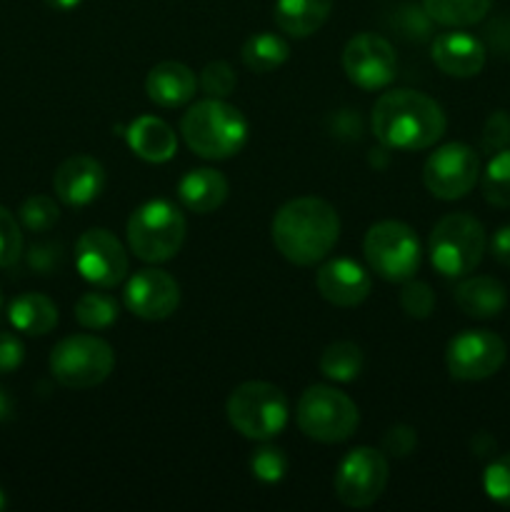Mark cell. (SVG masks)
<instances>
[{
  "mask_svg": "<svg viewBox=\"0 0 510 512\" xmlns=\"http://www.w3.org/2000/svg\"><path fill=\"white\" fill-rule=\"evenodd\" d=\"M370 125L383 148L413 153L438 143L448 120L428 95L418 90H390L375 100Z\"/></svg>",
  "mask_w": 510,
  "mask_h": 512,
  "instance_id": "1",
  "label": "cell"
},
{
  "mask_svg": "<svg viewBox=\"0 0 510 512\" xmlns=\"http://www.w3.org/2000/svg\"><path fill=\"white\" fill-rule=\"evenodd\" d=\"M273 243L293 265L308 268L328 258L340 235V218L323 198H295L273 218Z\"/></svg>",
  "mask_w": 510,
  "mask_h": 512,
  "instance_id": "2",
  "label": "cell"
},
{
  "mask_svg": "<svg viewBox=\"0 0 510 512\" xmlns=\"http://www.w3.org/2000/svg\"><path fill=\"white\" fill-rule=\"evenodd\" d=\"M180 133L200 158L228 160L243 150L248 140V120L223 98H208L185 110Z\"/></svg>",
  "mask_w": 510,
  "mask_h": 512,
  "instance_id": "3",
  "label": "cell"
},
{
  "mask_svg": "<svg viewBox=\"0 0 510 512\" xmlns=\"http://www.w3.org/2000/svg\"><path fill=\"white\" fill-rule=\"evenodd\" d=\"M225 415L243 438L270 440L288 425V398L275 385L248 380L230 393Z\"/></svg>",
  "mask_w": 510,
  "mask_h": 512,
  "instance_id": "4",
  "label": "cell"
},
{
  "mask_svg": "<svg viewBox=\"0 0 510 512\" xmlns=\"http://www.w3.org/2000/svg\"><path fill=\"white\" fill-rule=\"evenodd\" d=\"M183 213L168 200L140 205L128 220V245L143 263H168L185 243Z\"/></svg>",
  "mask_w": 510,
  "mask_h": 512,
  "instance_id": "5",
  "label": "cell"
},
{
  "mask_svg": "<svg viewBox=\"0 0 510 512\" xmlns=\"http://www.w3.org/2000/svg\"><path fill=\"white\" fill-rule=\"evenodd\" d=\"M430 263L445 278L473 273L485 255V230L473 215L453 213L438 220L428 240Z\"/></svg>",
  "mask_w": 510,
  "mask_h": 512,
  "instance_id": "6",
  "label": "cell"
},
{
  "mask_svg": "<svg viewBox=\"0 0 510 512\" xmlns=\"http://www.w3.org/2000/svg\"><path fill=\"white\" fill-rule=\"evenodd\" d=\"M300 433L310 440L333 445L343 443L355 433L360 423L358 405L330 385H310L298 400L295 410Z\"/></svg>",
  "mask_w": 510,
  "mask_h": 512,
  "instance_id": "7",
  "label": "cell"
},
{
  "mask_svg": "<svg viewBox=\"0 0 510 512\" xmlns=\"http://www.w3.org/2000/svg\"><path fill=\"white\" fill-rule=\"evenodd\" d=\"M363 253L370 270L388 283H405L420 268V240L400 220H380L365 233Z\"/></svg>",
  "mask_w": 510,
  "mask_h": 512,
  "instance_id": "8",
  "label": "cell"
},
{
  "mask_svg": "<svg viewBox=\"0 0 510 512\" xmlns=\"http://www.w3.org/2000/svg\"><path fill=\"white\" fill-rule=\"evenodd\" d=\"M115 368V353L98 335H70L50 353V373L60 385L88 390L105 383Z\"/></svg>",
  "mask_w": 510,
  "mask_h": 512,
  "instance_id": "9",
  "label": "cell"
},
{
  "mask_svg": "<svg viewBox=\"0 0 510 512\" xmlns=\"http://www.w3.org/2000/svg\"><path fill=\"white\" fill-rule=\"evenodd\" d=\"M388 460L375 448L350 450L335 473V495L343 505L355 510L370 508L388 485Z\"/></svg>",
  "mask_w": 510,
  "mask_h": 512,
  "instance_id": "10",
  "label": "cell"
},
{
  "mask_svg": "<svg viewBox=\"0 0 510 512\" xmlns=\"http://www.w3.org/2000/svg\"><path fill=\"white\" fill-rule=\"evenodd\" d=\"M480 178V158L470 145L448 143L423 165V183L438 200L465 198Z\"/></svg>",
  "mask_w": 510,
  "mask_h": 512,
  "instance_id": "11",
  "label": "cell"
},
{
  "mask_svg": "<svg viewBox=\"0 0 510 512\" xmlns=\"http://www.w3.org/2000/svg\"><path fill=\"white\" fill-rule=\"evenodd\" d=\"M75 268L90 285L110 290L128 278L130 260L110 230L90 228L75 243Z\"/></svg>",
  "mask_w": 510,
  "mask_h": 512,
  "instance_id": "12",
  "label": "cell"
},
{
  "mask_svg": "<svg viewBox=\"0 0 510 512\" xmlns=\"http://www.w3.org/2000/svg\"><path fill=\"white\" fill-rule=\"evenodd\" d=\"M508 358L503 338L490 330H463L445 350V365L455 380L475 383L498 373Z\"/></svg>",
  "mask_w": 510,
  "mask_h": 512,
  "instance_id": "13",
  "label": "cell"
},
{
  "mask_svg": "<svg viewBox=\"0 0 510 512\" xmlns=\"http://www.w3.org/2000/svg\"><path fill=\"white\" fill-rule=\"evenodd\" d=\"M343 70L353 85L363 90H380L395 80L398 60L383 35L358 33L343 48Z\"/></svg>",
  "mask_w": 510,
  "mask_h": 512,
  "instance_id": "14",
  "label": "cell"
},
{
  "mask_svg": "<svg viewBox=\"0 0 510 512\" xmlns=\"http://www.w3.org/2000/svg\"><path fill=\"white\" fill-rule=\"evenodd\" d=\"M125 308L143 320H165L178 310L180 285L158 268L138 270L125 285Z\"/></svg>",
  "mask_w": 510,
  "mask_h": 512,
  "instance_id": "15",
  "label": "cell"
},
{
  "mask_svg": "<svg viewBox=\"0 0 510 512\" xmlns=\"http://www.w3.org/2000/svg\"><path fill=\"white\" fill-rule=\"evenodd\" d=\"M315 285H318V293L335 308H355L370 295L373 280L368 270L355 260L335 258L320 265Z\"/></svg>",
  "mask_w": 510,
  "mask_h": 512,
  "instance_id": "16",
  "label": "cell"
},
{
  "mask_svg": "<svg viewBox=\"0 0 510 512\" xmlns=\"http://www.w3.org/2000/svg\"><path fill=\"white\" fill-rule=\"evenodd\" d=\"M105 188V170L90 155H73L63 160L53 175V190L60 203L70 208H83L93 203Z\"/></svg>",
  "mask_w": 510,
  "mask_h": 512,
  "instance_id": "17",
  "label": "cell"
},
{
  "mask_svg": "<svg viewBox=\"0 0 510 512\" xmlns=\"http://www.w3.org/2000/svg\"><path fill=\"white\" fill-rule=\"evenodd\" d=\"M433 63L453 78H473L485 65V45L463 30L440 33L433 40Z\"/></svg>",
  "mask_w": 510,
  "mask_h": 512,
  "instance_id": "18",
  "label": "cell"
},
{
  "mask_svg": "<svg viewBox=\"0 0 510 512\" xmlns=\"http://www.w3.org/2000/svg\"><path fill=\"white\" fill-rule=\"evenodd\" d=\"M198 90V80L195 73L183 63L175 60H165L158 63L145 78V93L160 108H180V105L190 103Z\"/></svg>",
  "mask_w": 510,
  "mask_h": 512,
  "instance_id": "19",
  "label": "cell"
},
{
  "mask_svg": "<svg viewBox=\"0 0 510 512\" xmlns=\"http://www.w3.org/2000/svg\"><path fill=\"white\" fill-rule=\"evenodd\" d=\"M125 138H128L130 150L145 163H168L178 153V138H175L173 128L153 115H143L130 123Z\"/></svg>",
  "mask_w": 510,
  "mask_h": 512,
  "instance_id": "20",
  "label": "cell"
},
{
  "mask_svg": "<svg viewBox=\"0 0 510 512\" xmlns=\"http://www.w3.org/2000/svg\"><path fill=\"white\" fill-rule=\"evenodd\" d=\"M228 180L223 173L213 168L190 170L178 185V198L193 213L205 215L218 210L228 198Z\"/></svg>",
  "mask_w": 510,
  "mask_h": 512,
  "instance_id": "21",
  "label": "cell"
},
{
  "mask_svg": "<svg viewBox=\"0 0 510 512\" xmlns=\"http://www.w3.org/2000/svg\"><path fill=\"white\" fill-rule=\"evenodd\" d=\"M333 0H275V25L290 38H310L330 18Z\"/></svg>",
  "mask_w": 510,
  "mask_h": 512,
  "instance_id": "22",
  "label": "cell"
},
{
  "mask_svg": "<svg viewBox=\"0 0 510 512\" xmlns=\"http://www.w3.org/2000/svg\"><path fill=\"white\" fill-rule=\"evenodd\" d=\"M505 303H508V293H505L503 283L490 275H475L455 288V305L470 318H495L503 313Z\"/></svg>",
  "mask_w": 510,
  "mask_h": 512,
  "instance_id": "23",
  "label": "cell"
},
{
  "mask_svg": "<svg viewBox=\"0 0 510 512\" xmlns=\"http://www.w3.org/2000/svg\"><path fill=\"white\" fill-rule=\"evenodd\" d=\"M8 318L18 333L48 335L58 325V305L40 293H23L10 303Z\"/></svg>",
  "mask_w": 510,
  "mask_h": 512,
  "instance_id": "24",
  "label": "cell"
},
{
  "mask_svg": "<svg viewBox=\"0 0 510 512\" xmlns=\"http://www.w3.org/2000/svg\"><path fill=\"white\" fill-rule=\"evenodd\" d=\"M288 55V43L278 33H268V30L250 35L243 43V50H240V58H243L245 68L260 75L273 73L275 68H280L288 60Z\"/></svg>",
  "mask_w": 510,
  "mask_h": 512,
  "instance_id": "25",
  "label": "cell"
},
{
  "mask_svg": "<svg viewBox=\"0 0 510 512\" xmlns=\"http://www.w3.org/2000/svg\"><path fill=\"white\" fill-rule=\"evenodd\" d=\"M493 0H423V10L433 23L448 28H468L488 15Z\"/></svg>",
  "mask_w": 510,
  "mask_h": 512,
  "instance_id": "26",
  "label": "cell"
},
{
  "mask_svg": "<svg viewBox=\"0 0 510 512\" xmlns=\"http://www.w3.org/2000/svg\"><path fill=\"white\" fill-rule=\"evenodd\" d=\"M320 373L335 383H353L363 373V350L350 340L330 343L320 355Z\"/></svg>",
  "mask_w": 510,
  "mask_h": 512,
  "instance_id": "27",
  "label": "cell"
},
{
  "mask_svg": "<svg viewBox=\"0 0 510 512\" xmlns=\"http://www.w3.org/2000/svg\"><path fill=\"white\" fill-rule=\"evenodd\" d=\"M118 300L105 293H85L75 303V320L88 330H103L118 320Z\"/></svg>",
  "mask_w": 510,
  "mask_h": 512,
  "instance_id": "28",
  "label": "cell"
},
{
  "mask_svg": "<svg viewBox=\"0 0 510 512\" xmlns=\"http://www.w3.org/2000/svg\"><path fill=\"white\" fill-rule=\"evenodd\" d=\"M483 198L495 208H510V148L490 158L483 173Z\"/></svg>",
  "mask_w": 510,
  "mask_h": 512,
  "instance_id": "29",
  "label": "cell"
},
{
  "mask_svg": "<svg viewBox=\"0 0 510 512\" xmlns=\"http://www.w3.org/2000/svg\"><path fill=\"white\" fill-rule=\"evenodd\" d=\"M60 218V208L55 205L53 198L48 195H33L20 205V223L30 230V233H45L53 228Z\"/></svg>",
  "mask_w": 510,
  "mask_h": 512,
  "instance_id": "30",
  "label": "cell"
},
{
  "mask_svg": "<svg viewBox=\"0 0 510 512\" xmlns=\"http://www.w3.org/2000/svg\"><path fill=\"white\" fill-rule=\"evenodd\" d=\"M400 308L408 318L425 320L430 318L435 308V293L428 283L423 280H405L403 290H400Z\"/></svg>",
  "mask_w": 510,
  "mask_h": 512,
  "instance_id": "31",
  "label": "cell"
},
{
  "mask_svg": "<svg viewBox=\"0 0 510 512\" xmlns=\"http://www.w3.org/2000/svg\"><path fill=\"white\" fill-rule=\"evenodd\" d=\"M23 255V233L20 223L8 208L0 205V268H10Z\"/></svg>",
  "mask_w": 510,
  "mask_h": 512,
  "instance_id": "32",
  "label": "cell"
},
{
  "mask_svg": "<svg viewBox=\"0 0 510 512\" xmlns=\"http://www.w3.org/2000/svg\"><path fill=\"white\" fill-rule=\"evenodd\" d=\"M198 85L205 90L208 98H228L235 90V85H238V75L230 68V63L215 60V63L205 65L203 73H200Z\"/></svg>",
  "mask_w": 510,
  "mask_h": 512,
  "instance_id": "33",
  "label": "cell"
},
{
  "mask_svg": "<svg viewBox=\"0 0 510 512\" xmlns=\"http://www.w3.org/2000/svg\"><path fill=\"white\" fill-rule=\"evenodd\" d=\"M250 470L263 483H278L288 473V458H285V453L280 448L265 445V448L255 450V455L250 458Z\"/></svg>",
  "mask_w": 510,
  "mask_h": 512,
  "instance_id": "34",
  "label": "cell"
},
{
  "mask_svg": "<svg viewBox=\"0 0 510 512\" xmlns=\"http://www.w3.org/2000/svg\"><path fill=\"white\" fill-rule=\"evenodd\" d=\"M483 488L490 500L510 508V453L500 455L498 460H493V463L485 468Z\"/></svg>",
  "mask_w": 510,
  "mask_h": 512,
  "instance_id": "35",
  "label": "cell"
},
{
  "mask_svg": "<svg viewBox=\"0 0 510 512\" xmlns=\"http://www.w3.org/2000/svg\"><path fill=\"white\" fill-rule=\"evenodd\" d=\"M480 145L485 153H500V150L510 148V113L508 110H495L483 125V135H480Z\"/></svg>",
  "mask_w": 510,
  "mask_h": 512,
  "instance_id": "36",
  "label": "cell"
},
{
  "mask_svg": "<svg viewBox=\"0 0 510 512\" xmlns=\"http://www.w3.org/2000/svg\"><path fill=\"white\" fill-rule=\"evenodd\" d=\"M418 448V433L410 425H393L383 435V453L390 458H408Z\"/></svg>",
  "mask_w": 510,
  "mask_h": 512,
  "instance_id": "37",
  "label": "cell"
},
{
  "mask_svg": "<svg viewBox=\"0 0 510 512\" xmlns=\"http://www.w3.org/2000/svg\"><path fill=\"white\" fill-rule=\"evenodd\" d=\"M398 20H400V23H398L400 33H403L408 40H425V38H428L430 23H433V20H430V15L425 13V10L413 8V5H405V8L398 13Z\"/></svg>",
  "mask_w": 510,
  "mask_h": 512,
  "instance_id": "38",
  "label": "cell"
},
{
  "mask_svg": "<svg viewBox=\"0 0 510 512\" xmlns=\"http://www.w3.org/2000/svg\"><path fill=\"white\" fill-rule=\"evenodd\" d=\"M60 260H63V253H60V245L53 243H40L33 245L28 253V263L35 273L50 275L55 268H60Z\"/></svg>",
  "mask_w": 510,
  "mask_h": 512,
  "instance_id": "39",
  "label": "cell"
},
{
  "mask_svg": "<svg viewBox=\"0 0 510 512\" xmlns=\"http://www.w3.org/2000/svg\"><path fill=\"white\" fill-rule=\"evenodd\" d=\"M25 348L18 335L0 330V373H13L23 365Z\"/></svg>",
  "mask_w": 510,
  "mask_h": 512,
  "instance_id": "40",
  "label": "cell"
},
{
  "mask_svg": "<svg viewBox=\"0 0 510 512\" xmlns=\"http://www.w3.org/2000/svg\"><path fill=\"white\" fill-rule=\"evenodd\" d=\"M490 253H493V258L500 265L510 268V225H505V228H500L493 235V240H490Z\"/></svg>",
  "mask_w": 510,
  "mask_h": 512,
  "instance_id": "41",
  "label": "cell"
},
{
  "mask_svg": "<svg viewBox=\"0 0 510 512\" xmlns=\"http://www.w3.org/2000/svg\"><path fill=\"white\" fill-rule=\"evenodd\" d=\"M335 130H338V135H348V138H358L360 135V118L353 113V110H343V113H338V118H335Z\"/></svg>",
  "mask_w": 510,
  "mask_h": 512,
  "instance_id": "42",
  "label": "cell"
},
{
  "mask_svg": "<svg viewBox=\"0 0 510 512\" xmlns=\"http://www.w3.org/2000/svg\"><path fill=\"white\" fill-rule=\"evenodd\" d=\"M493 448H495V443H493V440H490L488 433H478V435H475V440H473L475 455H488Z\"/></svg>",
  "mask_w": 510,
  "mask_h": 512,
  "instance_id": "43",
  "label": "cell"
},
{
  "mask_svg": "<svg viewBox=\"0 0 510 512\" xmlns=\"http://www.w3.org/2000/svg\"><path fill=\"white\" fill-rule=\"evenodd\" d=\"M10 418H13V400H10V395L5 393V388L0 385V423Z\"/></svg>",
  "mask_w": 510,
  "mask_h": 512,
  "instance_id": "44",
  "label": "cell"
},
{
  "mask_svg": "<svg viewBox=\"0 0 510 512\" xmlns=\"http://www.w3.org/2000/svg\"><path fill=\"white\" fill-rule=\"evenodd\" d=\"M45 3L55 10H73V8H78L80 0H45Z\"/></svg>",
  "mask_w": 510,
  "mask_h": 512,
  "instance_id": "45",
  "label": "cell"
},
{
  "mask_svg": "<svg viewBox=\"0 0 510 512\" xmlns=\"http://www.w3.org/2000/svg\"><path fill=\"white\" fill-rule=\"evenodd\" d=\"M5 505H8V503H5V495H3V490H0V510H3Z\"/></svg>",
  "mask_w": 510,
  "mask_h": 512,
  "instance_id": "46",
  "label": "cell"
},
{
  "mask_svg": "<svg viewBox=\"0 0 510 512\" xmlns=\"http://www.w3.org/2000/svg\"><path fill=\"white\" fill-rule=\"evenodd\" d=\"M0 303H3V295H0Z\"/></svg>",
  "mask_w": 510,
  "mask_h": 512,
  "instance_id": "47",
  "label": "cell"
}]
</instances>
